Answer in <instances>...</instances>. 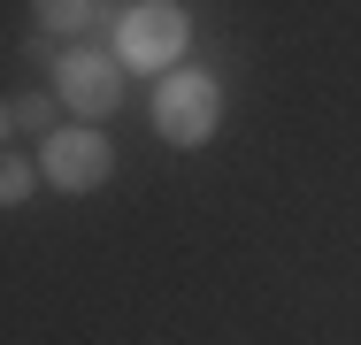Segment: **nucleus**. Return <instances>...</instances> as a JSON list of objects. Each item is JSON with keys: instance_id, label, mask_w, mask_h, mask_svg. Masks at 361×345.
<instances>
[{"instance_id": "obj_2", "label": "nucleus", "mask_w": 361, "mask_h": 345, "mask_svg": "<svg viewBox=\"0 0 361 345\" xmlns=\"http://www.w3.org/2000/svg\"><path fill=\"white\" fill-rule=\"evenodd\" d=\"M216 123H223V84L208 69H169L154 84V131L169 146H208Z\"/></svg>"}, {"instance_id": "obj_5", "label": "nucleus", "mask_w": 361, "mask_h": 345, "mask_svg": "<svg viewBox=\"0 0 361 345\" xmlns=\"http://www.w3.org/2000/svg\"><path fill=\"white\" fill-rule=\"evenodd\" d=\"M31 23H39L47 39H77V31L92 23V0H31Z\"/></svg>"}, {"instance_id": "obj_7", "label": "nucleus", "mask_w": 361, "mask_h": 345, "mask_svg": "<svg viewBox=\"0 0 361 345\" xmlns=\"http://www.w3.org/2000/svg\"><path fill=\"white\" fill-rule=\"evenodd\" d=\"M8 115H16L23 131H54V100H47V92H23V100H16Z\"/></svg>"}, {"instance_id": "obj_8", "label": "nucleus", "mask_w": 361, "mask_h": 345, "mask_svg": "<svg viewBox=\"0 0 361 345\" xmlns=\"http://www.w3.org/2000/svg\"><path fill=\"white\" fill-rule=\"evenodd\" d=\"M8 131H16V115H8V108H0V138H8Z\"/></svg>"}, {"instance_id": "obj_6", "label": "nucleus", "mask_w": 361, "mask_h": 345, "mask_svg": "<svg viewBox=\"0 0 361 345\" xmlns=\"http://www.w3.org/2000/svg\"><path fill=\"white\" fill-rule=\"evenodd\" d=\"M39 192V161H16V153H0V207H23Z\"/></svg>"}, {"instance_id": "obj_4", "label": "nucleus", "mask_w": 361, "mask_h": 345, "mask_svg": "<svg viewBox=\"0 0 361 345\" xmlns=\"http://www.w3.org/2000/svg\"><path fill=\"white\" fill-rule=\"evenodd\" d=\"M54 84H62V100H70L92 131L123 108V62H116V54H100V46H70V54L54 62Z\"/></svg>"}, {"instance_id": "obj_3", "label": "nucleus", "mask_w": 361, "mask_h": 345, "mask_svg": "<svg viewBox=\"0 0 361 345\" xmlns=\"http://www.w3.org/2000/svg\"><path fill=\"white\" fill-rule=\"evenodd\" d=\"M39 177H47L54 192H100V184L116 177V146L92 131V123L47 131V146H39Z\"/></svg>"}, {"instance_id": "obj_1", "label": "nucleus", "mask_w": 361, "mask_h": 345, "mask_svg": "<svg viewBox=\"0 0 361 345\" xmlns=\"http://www.w3.org/2000/svg\"><path fill=\"white\" fill-rule=\"evenodd\" d=\"M185 46H192V15L177 0H131L123 8V31H116V62L123 69L169 77V69H185Z\"/></svg>"}]
</instances>
